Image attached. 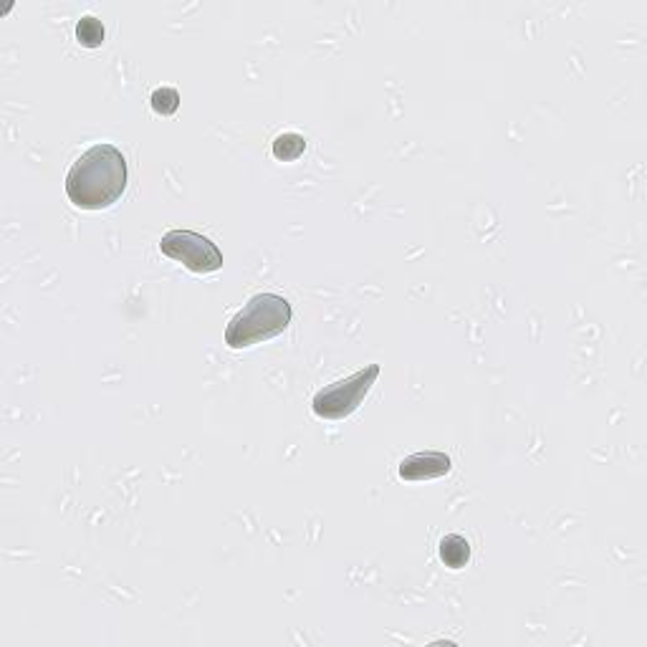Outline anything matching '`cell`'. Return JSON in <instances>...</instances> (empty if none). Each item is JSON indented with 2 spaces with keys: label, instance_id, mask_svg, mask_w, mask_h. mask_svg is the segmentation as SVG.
I'll use <instances>...</instances> for the list:
<instances>
[{
  "label": "cell",
  "instance_id": "6da1fadb",
  "mask_svg": "<svg viewBox=\"0 0 647 647\" xmlns=\"http://www.w3.org/2000/svg\"><path fill=\"white\" fill-rule=\"evenodd\" d=\"M127 188V162L114 145H94L66 175V195L76 208H112Z\"/></svg>",
  "mask_w": 647,
  "mask_h": 647
},
{
  "label": "cell",
  "instance_id": "7a4b0ae2",
  "mask_svg": "<svg viewBox=\"0 0 647 647\" xmlns=\"http://www.w3.org/2000/svg\"><path fill=\"white\" fill-rule=\"evenodd\" d=\"M291 324V304L284 296L256 294L230 319L225 344L230 349H246L276 337Z\"/></svg>",
  "mask_w": 647,
  "mask_h": 647
},
{
  "label": "cell",
  "instance_id": "3957f363",
  "mask_svg": "<svg viewBox=\"0 0 647 647\" xmlns=\"http://www.w3.org/2000/svg\"><path fill=\"white\" fill-rule=\"evenodd\" d=\"M377 377H380V364H369V367L349 375L347 380H339L334 382V385L316 392L311 407H314V412L319 415V418H327V420L347 418V415H352V412L362 405V400L367 397V392L372 390Z\"/></svg>",
  "mask_w": 647,
  "mask_h": 647
},
{
  "label": "cell",
  "instance_id": "277c9868",
  "mask_svg": "<svg viewBox=\"0 0 647 647\" xmlns=\"http://www.w3.org/2000/svg\"><path fill=\"white\" fill-rule=\"evenodd\" d=\"M162 253L193 273H213L223 266L218 246L210 238L193 233V230H170L160 241Z\"/></svg>",
  "mask_w": 647,
  "mask_h": 647
},
{
  "label": "cell",
  "instance_id": "5b68a950",
  "mask_svg": "<svg viewBox=\"0 0 647 647\" xmlns=\"http://www.w3.org/2000/svg\"><path fill=\"white\" fill-rule=\"evenodd\" d=\"M453 468V460L438 450H425V453L407 455L400 463V476L405 481H428V478L448 476Z\"/></svg>",
  "mask_w": 647,
  "mask_h": 647
},
{
  "label": "cell",
  "instance_id": "8992f818",
  "mask_svg": "<svg viewBox=\"0 0 647 647\" xmlns=\"http://www.w3.org/2000/svg\"><path fill=\"white\" fill-rule=\"evenodd\" d=\"M440 559H443L445 567L450 569L466 567L468 559H471V544L458 534L445 536V539L440 541Z\"/></svg>",
  "mask_w": 647,
  "mask_h": 647
},
{
  "label": "cell",
  "instance_id": "52a82bcc",
  "mask_svg": "<svg viewBox=\"0 0 647 647\" xmlns=\"http://www.w3.org/2000/svg\"><path fill=\"white\" fill-rule=\"evenodd\" d=\"M304 150H306V140L296 132L281 134V137H276V142H273V155H276V160L291 162L296 160V157L304 155Z\"/></svg>",
  "mask_w": 647,
  "mask_h": 647
},
{
  "label": "cell",
  "instance_id": "ba28073f",
  "mask_svg": "<svg viewBox=\"0 0 647 647\" xmlns=\"http://www.w3.org/2000/svg\"><path fill=\"white\" fill-rule=\"evenodd\" d=\"M104 26L102 21H97L94 16H84L79 21V26H76V38H79L81 46H86V49H99L104 43Z\"/></svg>",
  "mask_w": 647,
  "mask_h": 647
},
{
  "label": "cell",
  "instance_id": "9c48e42d",
  "mask_svg": "<svg viewBox=\"0 0 647 647\" xmlns=\"http://www.w3.org/2000/svg\"><path fill=\"white\" fill-rule=\"evenodd\" d=\"M150 102L157 114H175L177 107H180V94L175 89H170V86H162V89H157L152 94Z\"/></svg>",
  "mask_w": 647,
  "mask_h": 647
}]
</instances>
